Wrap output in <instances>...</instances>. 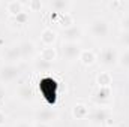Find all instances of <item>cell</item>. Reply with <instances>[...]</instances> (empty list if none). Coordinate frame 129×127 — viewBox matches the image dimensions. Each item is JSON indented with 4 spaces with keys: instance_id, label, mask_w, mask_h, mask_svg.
<instances>
[{
    "instance_id": "obj_8",
    "label": "cell",
    "mask_w": 129,
    "mask_h": 127,
    "mask_svg": "<svg viewBox=\"0 0 129 127\" xmlns=\"http://www.w3.org/2000/svg\"><path fill=\"white\" fill-rule=\"evenodd\" d=\"M59 118V112L57 109L48 106V108H42V109H38L36 114H35V120L36 123H45V124H51L54 123L56 120Z\"/></svg>"
},
{
    "instance_id": "obj_3",
    "label": "cell",
    "mask_w": 129,
    "mask_h": 127,
    "mask_svg": "<svg viewBox=\"0 0 129 127\" xmlns=\"http://www.w3.org/2000/svg\"><path fill=\"white\" fill-rule=\"evenodd\" d=\"M21 75V67L18 64H3L0 67V82L11 84L17 81Z\"/></svg>"
},
{
    "instance_id": "obj_1",
    "label": "cell",
    "mask_w": 129,
    "mask_h": 127,
    "mask_svg": "<svg viewBox=\"0 0 129 127\" xmlns=\"http://www.w3.org/2000/svg\"><path fill=\"white\" fill-rule=\"evenodd\" d=\"M89 32L95 39H102L110 34V23L104 17H96L89 24Z\"/></svg>"
},
{
    "instance_id": "obj_18",
    "label": "cell",
    "mask_w": 129,
    "mask_h": 127,
    "mask_svg": "<svg viewBox=\"0 0 129 127\" xmlns=\"http://www.w3.org/2000/svg\"><path fill=\"white\" fill-rule=\"evenodd\" d=\"M24 3L23 2H20V0H11V2H8L6 3V12L12 17V18H15L17 15H20V14H23L24 12Z\"/></svg>"
},
{
    "instance_id": "obj_12",
    "label": "cell",
    "mask_w": 129,
    "mask_h": 127,
    "mask_svg": "<svg viewBox=\"0 0 129 127\" xmlns=\"http://www.w3.org/2000/svg\"><path fill=\"white\" fill-rule=\"evenodd\" d=\"M21 48V54H23V60H35L38 57V49L36 45L32 40H24L20 43Z\"/></svg>"
},
{
    "instance_id": "obj_7",
    "label": "cell",
    "mask_w": 129,
    "mask_h": 127,
    "mask_svg": "<svg viewBox=\"0 0 129 127\" xmlns=\"http://www.w3.org/2000/svg\"><path fill=\"white\" fill-rule=\"evenodd\" d=\"M3 60L6 61V64H18L20 63L23 60L20 43H12V45L6 46L5 51H3Z\"/></svg>"
},
{
    "instance_id": "obj_19",
    "label": "cell",
    "mask_w": 129,
    "mask_h": 127,
    "mask_svg": "<svg viewBox=\"0 0 129 127\" xmlns=\"http://www.w3.org/2000/svg\"><path fill=\"white\" fill-rule=\"evenodd\" d=\"M96 84H98V88H111V85H113V75L108 70L99 72L96 76Z\"/></svg>"
},
{
    "instance_id": "obj_24",
    "label": "cell",
    "mask_w": 129,
    "mask_h": 127,
    "mask_svg": "<svg viewBox=\"0 0 129 127\" xmlns=\"http://www.w3.org/2000/svg\"><path fill=\"white\" fill-rule=\"evenodd\" d=\"M119 43L122 46H125V49L129 48V32H122L119 33Z\"/></svg>"
},
{
    "instance_id": "obj_29",
    "label": "cell",
    "mask_w": 129,
    "mask_h": 127,
    "mask_svg": "<svg viewBox=\"0 0 129 127\" xmlns=\"http://www.w3.org/2000/svg\"><path fill=\"white\" fill-rule=\"evenodd\" d=\"M14 127H33L32 123H27V121H20L18 124H15Z\"/></svg>"
},
{
    "instance_id": "obj_22",
    "label": "cell",
    "mask_w": 129,
    "mask_h": 127,
    "mask_svg": "<svg viewBox=\"0 0 129 127\" xmlns=\"http://www.w3.org/2000/svg\"><path fill=\"white\" fill-rule=\"evenodd\" d=\"M119 66L129 70V48L123 49L122 52H119Z\"/></svg>"
},
{
    "instance_id": "obj_17",
    "label": "cell",
    "mask_w": 129,
    "mask_h": 127,
    "mask_svg": "<svg viewBox=\"0 0 129 127\" xmlns=\"http://www.w3.org/2000/svg\"><path fill=\"white\" fill-rule=\"evenodd\" d=\"M48 6L56 14H63V12H69V9L74 6V3L69 2V0H51L48 3Z\"/></svg>"
},
{
    "instance_id": "obj_26",
    "label": "cell",
    "mask_w": 129,
    "mask_h": 127,
    "mask_svg": "<svg viewBox=\"0 0 129 127\" xmlns=\"http://www.w3.org/2000/svg\"><path fill=\"white\" fill-rule=\"evenodd\" d=\"M120 29L123 32H129V12L120 18Z\"/></svg>"
},
{
    "instance_id": "obj_21",
    "label": "cell",
    "mask_w": 129,
    "mask_h": 127,
    "mask_svg": "<svg viewBox=\"0 0 129 127\" xmlns=\"http://www.w3.org/2000/svg\"><path fill=\"white\" fill-rule=\"evenodd\" d=\"M53 66H54L53 63H48V61H45V60H42L39 57H36L33 60V69L36 72H48V70L53 69Z\"/></svg>"
},
{
    "instance_id": "obj_30",
    "label": "cell",
    "mask_w": 129,
    "mask_h": 127,
    "mask_svg": "<svg viewBox=\"0 0 129 127\" xmlns=\"http://www.w3.org/2000/svg\"><path fill=\"white\" fill-rule=\"evenodd\" d=\"M5 96H6V90H5V85L3 84H0V102L5 99Z\"/></svg>"
},
{
    "instance_id": "obj_15",
    "label": "cell",
    "mask_w": 129,
    "mask_h": 127,
    "mask_svg": "<svg viewBox=\"0 0 129 127\" xmlns=\"http://www.w3.org/2000/svg\"><path fill=\"white\" fill-rule=\"evenodd\" d=\"M95 100L98 102L99 106L107 108V105H110V102L113 100L111 88H98V91L95 93Z\"/></svg>"
},
{
    "instance_id": "obj_27",
    "label": "cell",
    "mask_w": 129,
    "mask_h": 127,
    "mask_svg": "<svg viewBox=\"0 0 129 127\" xmlns=\"http://www.w3.org/2000/svg\"><path fill=\"white\" fill-rule=\"evenodd\" d=\"M108 8H110V9H113V11H117V9L123 8V3H122V2H117V0H113V2H110V3H108Z\"/></svg>"
},
{
    "instance_id": "obj_25",
    "label": "cell",
    "mask_w": 129,
    "mask_h": 127,
    "mask_svg": "<svg viewBox=\"0 0 129 127\" xmlns=\"http://www.w3.org/2000/svg\"><path fill=\"white\" fill-rule=\"evenodd\" d=\"M14 21L17 23V26H26V24H27V21H29V15H27V12L24 11L23 14L17 15V17L14 18Z\"/></svg>"
},
{
    "instance_id": "obj_23",
    "label": "cell",
    "mask_w": 129,
    "mask_h": 127,
    "mask_svg": "<svg viewBox=\"0 0 129 127\" xmlns=\"http://www.w3.org/2000/svg\"><path fill=\"white\" fill-rule=\"evenodd\" d=\"M24 6H27L30 12H38V11H41V9H42V6H44V5H42V2H41V0H30V2L24 3Z\"/></svg>"
},
{
    "instance_id": "obj_13",
    "label": "cell",
    "mask_w": 129,
    "mask_h": 127,
    "mask_svg": "<svg viewBox=\"0 0 129 127\" xmlns=\"http://www.w3.org/2000/svg\"><path fill=\"white\" fill-rule=\"evenodd\" d=\"M57 55H59V52H57L56 46H42L38 51V57L39 58H42V60H45L48 63H53V64L57 60Z\"/></svg>"
},
{
    "instance_id": "obj_9",
    "label": "cell",
    "mask_w": 129,
    "mask_h": 127,
    "mask_svg": "<svg viewBox=\"0 0 129 127\" xmlns=\"http://www.w3.org/2000/svg\"><path fill=\"white\" fill-rule=\"evenodd\" d=\"M83 29L80 26H72V27H68V29H63L60 32V37H62V42H77L80 43V40L83 39Z\"/></svg>"
},
{
    "instance_id": "obj_4",
    "label": "cell",
    "mask_w": 129,
    "mask_h": 127,
    "mask_svg": "<svg viewBox=\"0 0 129 127\" xmlns=\"http://www.w3.org/2000/svg\"><path fill=\"white\" fill-rule=\"evenodd\" d=\"M89 120L92 121V124H99V126H105L110 123L111 115H110V109L105 106H96L93 109H90V115Z\"/></svg>"
},
{
    "instance_id": "obj_28",
    "label": "cell",
    "mask_w": 129,
    "mask_h": 127,
    "mask_svg": "<svg viewBox=\"0 0 129 127\" xmlns=\"http://www.w3.org/2000/svg\"><path fill=\"white\" fill-rule=\"evenodd\" d=\"M6 124V114L0 109V127H3Z\"/></svg>"
},
{
    "instance_id": "obj_5",
    "label": "cell",
    "mask_w": 129,
    "mask_h": 127,
    "mask_svg": "<svg viewBox=\"0 0 129 127\" xmlns=\"http://www.w3.org/2000/svg\"><path fill=\"white\" fill-rule=\"evenodd\" d=\"M60 51H62V55L68 61H75V60L80 58V54H81L83 48L77 42H62L60 43Z\"/></svg>"
},
{
    "instance_id": "obj_16",
    "label": "cell",
    "mask_w": 129,
    "mask_h": 127,
    "mask_svg": "<svg viewBox=\"0 0 129 127\" xmlns=\"http://www.w3.org/2000/svg\"><path fill=\"white\" fill-rule=\"evenodd\" d=\"M78 61L83 66H86V67H90V66H93L98 61V55H96V52L92 51V49H83L81 54H80Z\"/></svg>"
},
{
    "instance_id": "obj_2",
    "label": "cell",
    "mask_w": 129,
    "mask_h": 127,
    "mask_svg": "<svg viewBox=\"0 0 129 127\" xmlns=\"http://www.w3.org/2000/svg\"><path fill=\"white\" fill-rule=\"evenodd\" d=\"M56 88H57V82L54 79H51L50 76L39 79V90L42 91V94L45 96V99L48 100L50 105H54V102H56V96H57Z\"/></svg>"
},
{
    "instance_id": "obj_14",
    "label": "cell",
    "mask_w": 129,
    "mask_h": 127,
    "mask_svg": "<svg viewBox=\"0 0 129 127\" xmlns=\"http://www.w3.org/2000/svg\"><path fill=\"white\" fill-rule=\"evenodd\" d=\"M90 108L86 103H75L72 106V117L75 120H89Z\"/></svg>"
},
{
    "instance_id": "obj_20",
    "label": "cell",
    "mask_w": 129,
    "mask_h": 127,
    "mask_svg": "<svg viewBox=\"0 0 129 127\" xmlns=\"http://www.w3.org/2000/svg\"><path fill=\"white\" fill-rule=\"evenodd\" d=\"M57 24L63 29H68V27H72L75 26V18L71 12H63V14H57Z\"/></svg>"
},
{
    "instance_id": "obj_11",
    "label": "cell",
    "mask_w": 129,
    "mask_h": 127,
    "mask_svg": "<svg viewBox=\"0 0 129 127\" xmlns=\"http://www.w3.org/2000/svg\"><path fill=\"white\" fill-rule=\"evenodd\" d=\"M57 37H59V33L56 32L54 29H51V27H45V29L41 32L39 40H41L42 46H54L56 42H57Z\"/></svg>"
},
{
    "instance_id": "obj_32",
    "label": "cell",
    "mask_w": 129,
    "mask_h": 127,
    "mask_svg": "<svg viewBox=\"0 0 129 127\" xmlns=\"http://www.w3.org/2000/svg\"><path fill=\"white\" fill-rule=\"evenodd\" d=\"M90 127H105V126H99V124H90Z\"/></svg>"
},
{
    "instance_id": "obj_6",
    "label": "cell",
    "mask_w": 129,
    "mask_h": 127,
    "mask_svg": "<svg viewBox=\"0 0 129 127\" xmlns=\"http://www.w3.org/2000/svg\"><path fill=\"white\" fill-rule=\"evenodd\" d=\"M99 61L105 67H114L119 64V51L114 46H105L99 54Z\"/></svg>"
},
{
    "instance_id": "obj_31",
    "label": "cell",
    "mask_w": 129,
    "mask_h": 127,
    "mask_svg": "<svg viewBox=\"0 0 129 127\" xmlns=\"http://www.w3.org/2000/svg\"><path fill=\"white\" fill-rule=\"evenodd\" d=\"M33 127H51V124H45V123H35Z\"/></svg>"
},
{
    "instance_id": "obj_10",
    "label": "cell",
    "mask_w": 129,
    "mask_h": 127,
    "mask_svg": "<svg viewBox=\"0 0 129 127\" xmlns=\"http://www.w3.org/2000/svg\"><path fill=\"white\" fill-rule=\"evenodd\" d=\"M14 94H15V99H18V100L23 102V103H30V102H33V99H35V91H33V88L29 84H26V82L18 84Z\"/></svg>"
}]
</instances>
